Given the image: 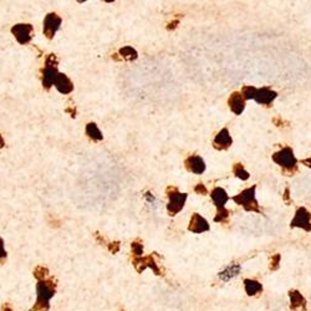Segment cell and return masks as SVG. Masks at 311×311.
<instances>
[{
    "instance_id": "cell-17",
    "label": "cell",
    "mask_w": 311,
    "mask_h": 311,
    "mask_svg": "<svg viewBox=\"0 0 311 311\" xmlns=\"http://www.w3.org/2000/svg\"><path fill=\"white\" fill-rule=\"evenodd\" d=\"M55 86H56V89L59 90V92L65 95L70 94L74 90L73 82H71L70 78H67L65 74H59V75H57L56 81H55Z\"/></svg>"
},
{
    "instance_id": "cell-14",
    "label": "cell",
    "mask_w": 311,
    "mask_h": 311,
    "mask_svg": "<svg viewBox=\"0 0 311 311\" xmlns=\"http://www.w3.org/2000/svg\"><path fill=\"white\" fill-rule=\"evenodd\" d=\"M185 166H187L188 171L193 172L196 175H202L206 171V163L199 156H191L188 157L185 161Z\"/></svg>"
},
{
    "instance_id": "cell-31",
    "label": "cell",
    "mask_w": 311,
    "mask_h": 311,
    "mask_svg": "<svg viewBox=\"0 0 311 311\" xmlns=\"http://www.w3.org/2000/svg\"><path fill=\"white\" fill-rule=\"evenodd\" d=\"M303 164H305V166L310 167V168H311V158H306V159H304V161H303Z\"/></svg>"
},
{
    "instance_id": "cell-29",
    "label": "cell",
    "mask_w": 311,
    "mask_h": 311,
    "mask_svg": "<svg viewBox=\"0 0 311 311\" xmlns=\"http://www.w3.org/2000/svg\"><path fill=\"white\" fill-rule=\"evenodd\" d=\"M194 191H196V193H198V194H207V188H206V185L203 184V183H199V184H197L196 188H194Z\"/></svg>"
},
{
    "instance_id": "cell-8",
    "label": "cell",
    "mask_w": 311,
    "mask_h": 311,
    "mask_svg": "<svg viewBox=\"0 0 311 311\" xmlns=\"http://www.w3.org/2000/svg\"><path fill=\"white\" fill-rule=\"evenodd\" d=\"M61 25V19L60 16H57L55 13H50L46 15L45 20H44V34L48 39H52L56 34L57 30L60 29Z\"/></svg>"
},
{
    "instance_id": "cell-12",
    "label": "cell",
    "mask_w": 311,
    "mask_h": 311,
    "mask_svg": "<svg viewBox=\"0 0 311 311\" xmlns=\"http://www.w3.org/2000/svg\"><path fill=\"white\" fill-rule=\"evenodd\" d=\"M276 96H278V94L275 91L268 89V87H261V89L257 90L254 100L261 105H270L271 102L276 99Z\"/></svg>"
},
{
    "instance_id": "cell-15",
    "label": "cell",
    "mask_w": 311,
    "mask_h": 311,
    "mask_svg": "<svg viewBox=\"0 0 311 311\" xmlns=\"http://www.w3.org/2000/svg\"><path fill=\"white\" fill-rule=\"evenodd\" d=\"M289 298H290V308H291L292 310L301 309L303 311H306V300L305 298L301 295L300 291H298V290H290Z\"/></svg>"
},
{
    "instance_id": "cell-33",
    "label": "cell",
    "mask_w": 311,
    "mask_h": 311,
    "mask_svg": "<svg viewBox=\"0 0 311 311\" xmlns=\"http://www.w3.org/2000/svg\"><path fill=\"white\" fill-rule=\"evenodd\" d=\"M287 198H289V189H285V196H284V199L285 201H287Z\"/></svg>"
},
{
    "instance_id": "cell-32",
    "label": "cell",
    "mask_w": 311,
    "mask_h": 311,
    "mask_svg": "<svg viewBox=\"0 0 311 311\" xmlns=\"http://www.w3.org/2000/svg\"><path fill=\"white\" fill-rule=\"evenodd\" d=\"M4 145H5V142H4L3 137H1V134H0V148H3Z\"/></svg>"
},
{
    "instance_id": "cell-11",
    "label": "cell",
    "mask_w": 311,
    "mask_h": 311,
    "mask_svg": "<svg viewBox=\"0 0 311 311\" xmlns=\"http://www.w3.org/2000/svg\"><path fill=\"white\" fill-rule=\"evenodd\" d=\"M232 143H233V140H232L231 134H229V130L223 129L215 136L213 145H214V147L217 150H227V148L231 147Z\"/></svg>"
},
{
    "instance_id": "cell-7",
    "label": "cell",
    "mask_w": 311,
    "mask_h": 311,
    "mask_svg": "<svg viewBox=\"0 0 311 311\" xmlns=\"http://www.w3.org/2000/svg\"><path fill=\"white\" fill-rule=\"evenodd\" d=\"M11 32H13V35L18 40V43L24 45V44L30 43L34 29H32L30 24H16L11 27Z\"/></svg>"
},
{
    "instance_id": "cell-16",
    "label": "cell",
    "mask_w": 311,
    "mask_h": 311,
    "mask_svg": "<svg viewBox=\"0 0 311 311\" xmlns=\"http://www.w3.org/2000/svg\"><path fill=\"white\" fill-rule=\"evenodd\" d=\"M210 197H212L213 202H214V204L217 206V209L226 208V203L229 201V197L228 194H227V192L220 187L214 188V189L212 191Z\"/></svg>"
},
{
    "instance_id": "cell-34",
    "label": "cell",
    "mask_w": 311,
    "mask_h": 311,
    "mask_svg": "<svg viewBox=\"0 0 311 311\" xmlns=\"http://www.w3.org/2000/svg\"><path fill=\"white\" fill-rule=\"evenodd\" d=\"M178 23H180V22H178V20H176V22H175V23H171V25H172V26H171V27H168V29H173V27H176V25H177V24H178Z\"/></svg>"
},
{
    "instance_id": "cell-2",
    "label": "cell",
    "mask_w": 311,
    "mask_h": 311,
    "mask_svg": "<svg viewBox=\"0 0 311 311\" xmlns=\"http://www.w3.org/2000/svg\"><path fill=\"white\" fill-rule=\"evenodd\" d=\"M255 189H257V185H253V187L248 188V189H244L238 196L233 197V201L238 206L244 207V209L248 210V212L260 213L259 204H258L257 199H255Z\"/></svg>"
},
{
    "instance_id": "cell-1",
    "label": "cell",
    "mask_w": 311,
    "mask_h": 311,
    "mask_svg": "<svg viewBox=\"0 0 311 311\" xmlns=\"http://www.w3.org/2000/svg\"><path fill=\"white\" fill-rule=\"evenodd\" d=\"M56 292V282L52 279L41 280L36 285V299L35 305L32 306L29 311H49L50 309V299Z\"/></svg>"
},
{
    "instance_id": "cell-24",
    "label": "cell",
    "mask_w": 311,
    "mask_h": 311,
    "mask_svg": "<svg viewBox=\"0 0 311 311\" xmlns=\"http://www.w3.org/2000/svg\"><path fill=\"white\" fill-rule=\"evenodd\" d=\"M48 275H49V270L46 268H44V266H38V268L35 269V271H34V276H35L39 282H41V280H46Z\"/></svg>"
},
{
    "instance_id": "cell-27",
    "label": "cell",
    "mask_w": 311,
    "mask_h": 311,
    "mask_svg": "<svg viewBox=\"0 0 311 311\" xmlns=\"http://www.w3.org/2000/svg\"><path fill=\"white\" fill-rule=\"evenodd\" d=\"M280 264V254H275L271 258L270 261V270H278Z\"/></svg>"
},
{
    "instance_id": "cell-18",
    "label": "cell",
    "mask_w": 311,
    "mask_h": 311,
    "mask_svg": "<svg viewBox=\"0 0 311 311\" xmlns=\"http://www.w3.org/2000/svg\"><path fill=\"white\" fill-rule=\"evenodd\" d=\"M240 270H241L240 264L234 263L227 266L224 270L220 271V273L218 274V276H219V279L222 280V282H229L231 279L235 278V276L240 273Z\"/></svg>"
},
{
    "instance_id": "cell-21",
    "label": "cell",
    "mask_w": 311,
    "mask_h": 311,
    "mask_svg": "<svg viewBox=\"0 0 311 311\" xmlns=\"http://www.w3.org/2000/svg\"><path fill=\"white\" fill-rule=\"evenodd\" d=\"M233 172H234V175H235V177H238L239 180H241V181H247L248 178H249V173L245 171L244 167H243V164H240V163L234 164Z\"/></svg>"
},
{
    "instance_id": "cell-5",
    "label": "cell",
    "mask_w": 311,
    "mask_h": 311,
    "mask_svg": "<svg viewBox=\"0 0 311 311\" xmlns=\"http://www.w3.org/2000/svg\"><path fill=\"white\" fill-rule=\"evenodd\" d=\"M168 198L169 203L167 206V209H168L169 215H176L177 213H180L184 207L185 201H187V194L181 193L178 192L177 188H168Z\"/></svg>"
},
{
    "instance_id": "cell-25",
    "label": "cell",
    "mask_w": 311,
    "mask_h": 311,
    "mask_svg": "<svg viewBox=\"0 0 311 311\" xmlns=\"http://www.w3.org/2000/svg\"><path fill=\"white\" fill-rule=\"evenodd\" d=\"M229 214H231V212H229L228 209H226V208L218 209L217 215H215L214 220H215V222H224V220H226L227 218L229 217Z\"/></svg>"
},
{
    "instance_id": "cell-26",
    "label": "cell",
    "mask_w": 311,
    "mask_h": 311,
    "mask_svg": "<svg viewBox=\"0 0 311 311\" xmlns=\"http://www.w3.org/2000/svg\"><path fill=\"white\" fill-rule=\"evenodd\" d=\"M132 253H133V255L136 258H141L143 254V245L141 243H138V241L132 243Z\"/></svg>"
},
{
    "instance_id": "cell-9",
    "label": "cell",
    "mask_w": 311,
    "mask_h": 311,
    "mask_svg": "<svg viewBox=\"0 0 311 311\" xmlns=\"http://www.w3.org/2000/svg\"><path fill=\"white\" fill-rule=\"evenodd\" d=\"M133 265L138 273L143 271L146 268H151L153 271H155L156 275H161V270H159L158 265L156 264V261H155V259H153L152 255H148V257H146V258H142V257L134 258Z\"/></svg>"
},
{
    "instance_id": "cell-4",
    "label": "cell",
    "mask_w": 311,
    "mask_h": 311,
    "mask_svg": "<svg viewBox=\"0 0 311 311\" xmlns=\"http://www.w3.org/2000/svg\"><path fill=\"white\" fill-rule=\"evenodd\" d=\"M273 161L285 169H296V157L290 147H284L273 155Z\"/></svg>"
},
{
    "instance_id": "cell-10",
    "label": "cell",
    "mask_w": 311,
    "mask_h": 311,
    "mask_svg": "<svg viewBox=\"0 0 311 311\" xmlns=\"http://www.w3.org/2000/svg\"><path fill=\"white\" fill-rule=\"evenodd\" d=\"M188 231L192 232V233H204V232L209 231V224L198 213H194L191 218V222H189V227H188Z\"/></svg>"
},
{
    "instance_id": "cell-6",
    "label": "cell",
    "mask_w": 311,
    "mask_h": 311,
    "mask_svg": "<svg viewBox=\"0 0 311 311\" xmlns=\"http://www.w3.org/2000/svg\"><path fill=\"white\" fill-rule=\"evenodd\" d=\"M291 228H303L304 231L311 232V213L301 207L296 210L295 217L290 223Z\"/></svg>"
},
{
    "instance_id": "cell-28",
    "label": "cell",
    "mask_w": 311,
    "mask_h": 311,
    "mask_svg": "<svg viewBox=\"0 0 311 311\" xmlns=\"http://www.w3.org/2000/svg\"><path fill=\"white\" fill-rule=\"evenodd\" d=\"M5 258H6V252L5 249H4V240L0 238V263H3Z\"/></svg>"
},
{
    "instance_id": "cell-20",
    "label": "cell",
    "mask_w": 311,
    "mask_h": 311,
    "mask_svg": "<svg viewBox=\"0 0 311 311\" xmlns=\"http://www.w3.org/2000/svg\"><path fill=\"white\" fill-rule=\"evenodd\" d=\"M86 134H87L90 138H92L94 141L104 140V136H102L101 131H100L99 127H97V125L94 124V122H90V124H87V126H86Z\"/></svg>"
},
{
    "instance_id": "cell-30",
    "label": "cell",
    "mask_w": 311,
    "mask_h": 311,
    "mask_svg": "<svg viewBox=\"0 0 311 311\" xmlns=\"http://www.w3.org/2000/svg\"><path fill=\"white\" fill-rule=\"evenodd\" d=\"M1 310H3V311H13V309H11L10 306H9V304H4L3 308H1Z\"/></svg>"
},
{
    "instance_id": "cell-23",
    "label": "cell",
    "mask_w": 311,
    "mask_h": 311,
    "mask_svg": "<svg viewBox=\"0 0 311 311\" xmlns=\"http://www.w3.org/2000/svg\"><path fill=\"white\" fill-rule=\"evenodd\" d=\"M257 90L254 86H244L243 90H241V96L244 97V100H252L255 97L257 94Z\"/></svg>"
},
{
    "instance_id": "cell-22",
    "label": "cell",
    "mask_w": 311,
    "mask_h": 311,
    "mask_svg": "<svg viewBox=\"0 0 311 311\" xmlns=\"http://www.w3.org/2000/svg\"><path fill=\"white\" fill-rule=\"evenodd\" d=\"M120 54H121V56L126 60L137 59V51L134 50L133 48H131V46H125V48L121 49Z\"/></svg>"
},
{
    "instance_id": "cell-19",
    "label": "cell",
    "mask_w": 311,
    "mask_h": 311,
    "mask_svg": "<svg viewBox=\"0 0 311 311\" xmlns=\"http://www.w3.org/2000/svg\"><path fill=\"white\" fill-rule=\"evenodd\" d=\"M244 287H245V292L247 295L249 296H254L259 292L263 291V285L260 284L257 280H252V279H245L244 280Z\"/></svg>"
},
{
    "instance_id": "cell-13",
    "label": "cell",
    "mask_w": 311,
    "mask_h": 311,
    "mask_svg": "<svg viewBox=\"0 0 311 311\" xmlns=\"http://www.w3.org/2000/svg\"><path fill=\"white\" fill-rule=\"evenodd\" d=\"M228 105L235 115H241L245 108V100L239 92H233L228 100Z\"/></svg>"
},
{
    "instance_id": "cell-3",
    "label": "cell",
    "mask_w": 311,
    "mask_h": 311,
    "mask_svg": "<svg viewBox=\"0 0 311 311\" xmlns=\"http://www.w3.org/2000/svg\"><path fill=\"white\" fill-rule=\"evenodd\" d=\"M57 75V60L55 55H49L45 60V67L43 70V85L45 89H49L52 85H55Z\"/></svg>"
}]
</instances>
